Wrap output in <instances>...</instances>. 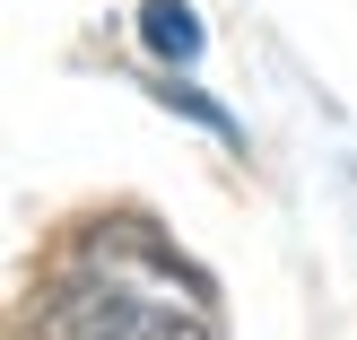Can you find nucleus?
Segmentation results:
<instances>
[{"label": "nucleus", "mask_w": 357, "mask_h": 340, "mask_svg": "<svg viewBox=\"0 0 357 340\" xmlns=\"http://www.w3.org/2000/svg\"><path fill=\"white\" fill-rule=\"evenodd\" d=\"M26 340H218V297L149 219H87L52 253Z\"/></svg>", "instance_id": "1"}, {"label": "nucleus", "mask_w": 357, "mask_h": 340, "mask_svg": "<svg viewBox=\"0 0 357 340\" xmlns=\"http://www.w3.org/2000/svg\"><path fill=\"white\" fill-rule=\"evenodd\" d=\"M139 44H149L157 61L192 70V61H201V17H192L183 0H139Z\"/></svg>", "instance_id": "2"}]
</instances>
